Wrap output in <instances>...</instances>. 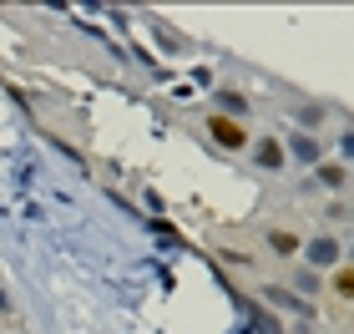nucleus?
<instances>
[{
  "label": "nucleus",
  "instance_id": "7ed1b4c3",
  "mask_svg": "<svg viewBox=\"0 0 354 334\" xmlns=\"http://www.w3.org/2000/svg\"><path fill=\"white\" fill-rule=\"evenodd\" d=\"M288 157H299V163H324V142H319V137H309V132H294V137H288V147H283Z\"/></svg>",
  "mask_w": 354,
  "mask_h": 334
},
{
  "label": "nucleus",
  "instance_id": "9d476101",
  "mask_svg": "<svg viewBox=\"0 0 354 334\" xmlns=\"http://www.w3.org/2000/svg\"><path fill=\"white\" fill-rule=\"evenodd\" d=\"M299 289H314V274H309V268H299V274H294V294Z\"/></svg>",
  "mask_w": 354,
  "mask_h": 334
},
{
  "label": "nucleus",
  "instance_id": "0eeeda50",
  "mask_svg": "<svg viewBox=\"0 0 354 334\" xmlns=\"http://www.w3.org/2000/svg\"><path fill=\"white\" fill-rule=\"evenodd\" d=\"M319 183H324L329 193H344L349 187V167L344 163H319Z\"/></svg>",
  "mask_w": 354,
  "mask_h": 334
},
{
  "label": "nucleus",
  "instance_id": "6e6552de",
  "mask_svg": "<svg viewBox=\"0 0 354 334\" xmlns=\"http://www.w3.org/2000/svg\"><path fill=\"white\" fill-rule=\"evenodd\" d=\"M329 289L339 294V299H354V263H339V268H334V274H329Z\"/></svg>",
  "mask_w": 354,
  "mask_h": 334
},
{
  "label": "nucleus",
  "instance_id": "423d86ee",
  "mask_svg": "<svg viewBox=\"0 0 354 334\" xmlns=\"http://www.w3.org/2000/svg\"><path fill=\"white\" fill-rule=\"evenodd\" d=\"M268 248H273V253H283V259H294V253L304 248V238H299L294 228H268Z\"/></svg>",
  "mask_w": 354,
  "mask_h": 334
},
{
  "label": "nucleus",
  "instance_id": "f03ea898",
  "mask_svg": "<svg viewBox=\"0 0 354 334\" xmlns=\"http://www.w3.org/2000/svg\"><path fill=\"white\" fill-rule=\"evenodd\" d=\"M263 299H268V304H279V309H288V314H299V319H314V304H309L304 294L283 289V284H268V289H263Z\"/></svg>",
  "mask_w": 354,
  "mask_h": 334
},
{
  "label": "nucleus",
  "instance_id": "f257e3e1",
  "mask_svg": "<svg viewBox=\"0 0 354 334\" xmlns=\"http://www.w3.org/2000/svg\"><path fill=\"white\" fill-rule=\"evenodd\" d=\"M203 127H207V137H213L223 152H248V147H253L248 127L238 122V117H223V111H207V122H203Z\"/></svg>",
  "mask_w": 354,
  "mask_h": 334
},
{
  "label": "nucleus",
  "instance_id": "9b49d317",
  "mask_svg": "<svg viewBox=\"0 0 354 334\" xmlns=\"http://www.w3.org/2000/svg\"><path fill=\"white\" fill-rule=\"evenodd\" d=\"M339 142H344V157H349V163H354V127H349V132H344Z\"/></svg>",
  "mask_w": 354,
  "mask_h": 334
},
{
  "label": "nucleus",
  "instance_id": "1a4fd4ad",
  "mask_svg": "<svg viewBox=\"0 0 354 334\" xmlns=\"http://www.w3.org/2000/svg\"><path fill=\"white\" fill-rule=\"evenodd\" d=\"M218 102H223V117H228V111H233V117H243V111H248L243 91H218Z\"/></svg>",
  "mask_w": 354,
  "mask_h": 334
},
{
  "label": "nucleus",
  "instance_id": "39448f33",
  "mask_svg": "<svg viewBox=\"0 0 354 334\" xmlns=\"http://www.w3.org/2000/svg\"><path fill=\"white\" fill-rule=\"evenodd\" d=\"M309 263H314V268H339V238H334V233H319L314 243H309Z\"/></svg>",
  "mask_w": 354,
  "mask_h": 334
},
{
  "label": "nucleus",
  "instance_id": "20e7f679",
  "mask_svg": "<svg viewBox=\"0 0 354 334\" xmlns=\"http://www.w3.org/2000/svg\"><path fill=\"white\" fill-rule=\"evenodd\" d=\"M253 163H259V167H268V172H279V167L288 163L283 142H279V137H259V142H253Z\"/></svg>",
  "mask_w": 354,
  "mask_h": 334
}]
</instances>
